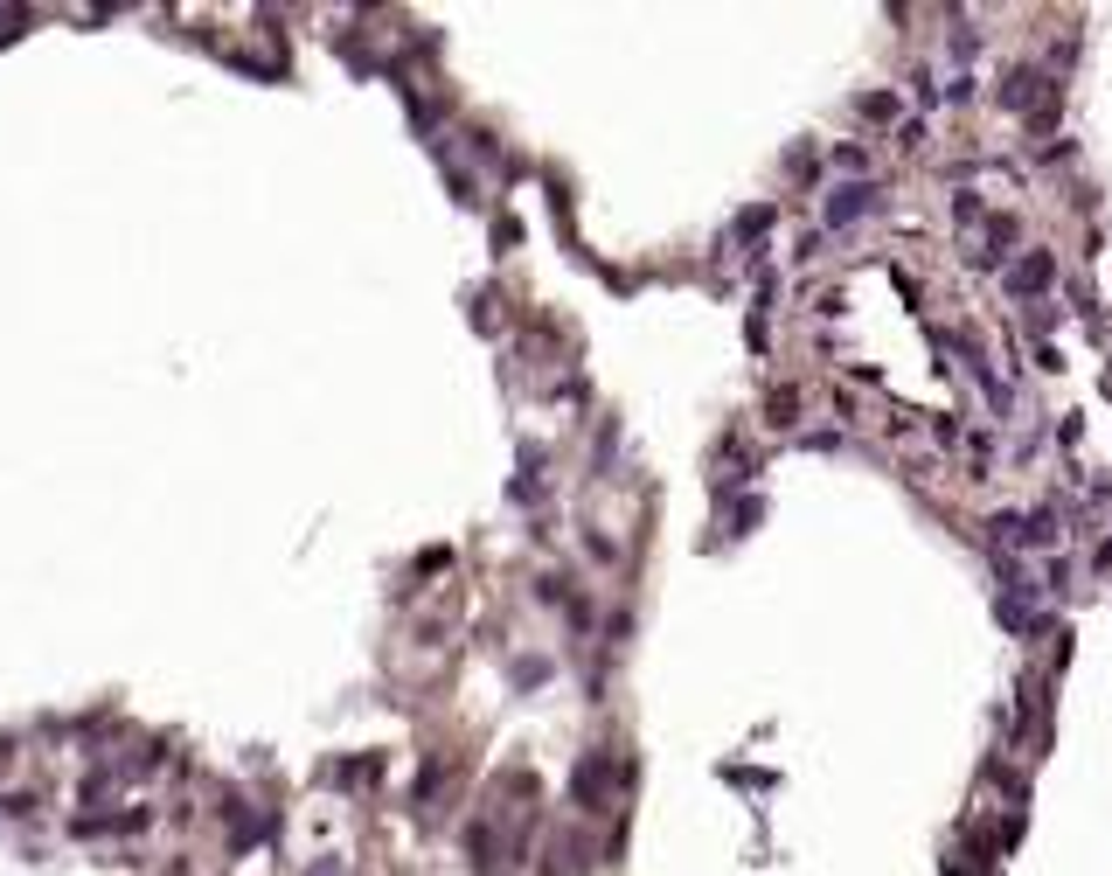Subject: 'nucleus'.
I'll use <instances>...</instances> for the list:
<instances>
[{
	"label": "nucleus",
	"mask_w": 1112,
	"mask_h": 876,
	"mask_svg": "<svg viewBox=\"0 0 1112 876\" xmlns=\"http://www.w3.org/2000/svg\"><path fill=\"white\" fill-rule=\"evenodd\" d=\"M1008 286H1015V292H1029V286H1050V258H1043V251H1036V258H1022Z\"/></svg>",
	"instance_id": "nucleus-2"
},
{
	"label": "nucleus",
	"mask_w": 1112,
	"mask_h": 876,
	"mask_svg": "<svg viewBox=\"0 0 1112 876\" xmlns=\"http://www.w3.org/2000/svg\"><path fill=\"white\" fill-rule=\"evenodd\" d=\"M869 209H876V188H834L828 223H855V216H869Z\"/></svg>",
	"instance_id": "nucleus-1"
}]
</instances>
